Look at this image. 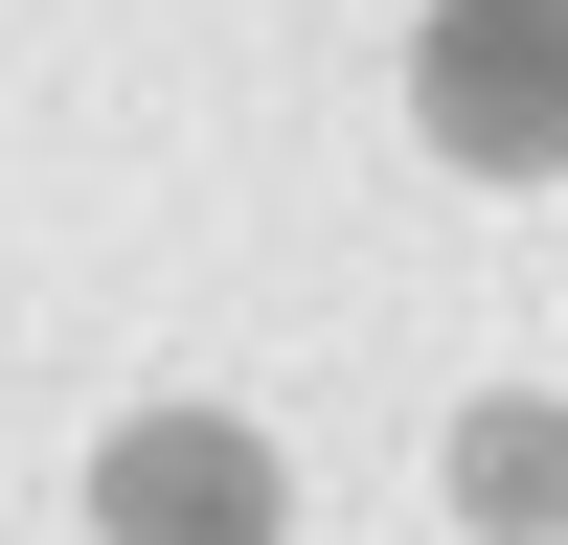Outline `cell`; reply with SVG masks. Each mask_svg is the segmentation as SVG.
<instances>
[{"instance_id":"cell-1","label":"cell","mask_w":568,"mask_h":545,"mask_svg":"<svg viewBox=\"0 0 568 545\" xmlns=\"http://www.w3.org/2000/svg\"><path fill=\"white\" fill-rule=\"evenodd\" d=\"M136 545H251V454H136Z\"/></svg>"},{"instance_id":"cell-2","label":"cell","mask_w":568,"mask_h":545,"mask_svg":"<svg viewBox=\"0 0 568 545\" xmlns=\"http://www.w3.org/2000/svg\"><path fill=\"white\" fill-rule=\"evenodd\" d=\"M546 91H568V23H455V114L478 136H524Z\"/></svg>"}]
</instances>
